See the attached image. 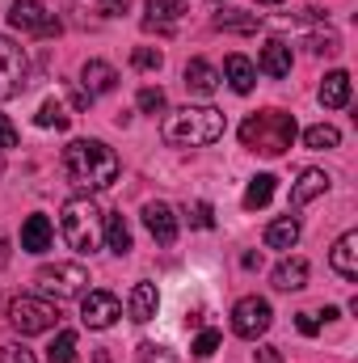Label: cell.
Wrapping results in <instances>:
<instances>
[{
    "instance_id": "cell-43",
    "label": "cell",
    "mask_w": 358,
    "mask_h": 363,
    "mask_svg": "<svg viewBox=\"0 0 358 363\" xmlns=\"http://www.w3.org/2000/svg\"><path fill=\"white\" fill-rule=\"evenodd\" d=\"M219 4H224V0H219Z\"/></svg>"
},
{
    "instance_id": "cell-35",
    "label": "cell",
    "mask_w": 358,
    "mask_h": 363,
    "mask_svg": "<svg viewBox=\"0 0 358 363\" xmlns=\"http://www.w3.org/2000/svg\"><path fill=\"white\" fill-rule=\"evenodd\" d=\"M0 363H38V359H34V351H25L21 342H4V347H0Z\"/></svg>"
},
{
    "instance_id": "cell-42",
    "label": "cell",
    "mask_w": 358,
    "mask_h": 363,
    "mask_svg": "<svg viewBox=\"0 0 358 363\" xmlns=\"http://www.w3.org/2000/svg\"><path fill=\"white\" fill-rule=\"evenodd\" d=\"M258 4H282V0H258Z\"/></svg>"
},
{
    "instance_id": "cell-30",
    "label": "cell",
    "mask_w": 358,
    "mask_h": 363,
    "mask_svg": "<svg viewBox=\"0 0 358 363\" xmlns=\"http://www.w3.org/2000/svg\"><path fill=\"white\" fill-rule=\"evenodd\" d=\"M165 106H169V97H165L161 85H144L139 89V110L144 114H165Z\"/></svg>"
},
{
    "instance_id": "cell-16",
    "label": "cell",
    "mask_w": 358,
    "mask_h": 363,
    "mask_svg": "<svg viewBox=\"0 0 358 363\" xmlns=\"http://www.w3.org/2000/svg\"><path fill=\"white\" fill-rule=\"evenodd\" d=\"M258 68L274 77V81H282V77H291V47L287 43H278V38H270L266 47H262V60H258Z\"/></svg>"
},
{
    "instance_id": "cell-24",
    "label": "cell",
    "mask_w": 358,
    "mask_h": 363,
    "mask_svg": "<svg viewBox=\"0 0 358 363\" xmlns=\"http://www.w3.org/2000/svg\"><path fill=\"white\" fill-rule=\"evenodd\" d=\"M224 77H228V85L236 93H253V85H258V68L245 55H228L224 60Z\"/></svg>"
},
{
    "instance_id": "cell-25",
    "label": "cell",
    "mask_w": 358,
    "mask_h": 363,
    "mask_svg": "<svg viewBox=\"0 0 358 363\" xmlns=\"http://www.w3.org/2000/svg\"><path fill=\"white\" fill-rule=\"evenodd\" d=\"M299 241V220L295 216H278L266 224V245L270 250H295Z\"/></svg>"
},
{
    "instance_id": "cell-33",
    "label": "cell",
    "mask_w": 358,
    "mask_h": 363,
    "mask_svg": "<svg viewBox=\"0 0 358 363\" xmlns=\"http://www.w3.org/2000/svg\"><path fill=\"white\" fill-rule=\"evenodd\" d=\"M135 359H139V363H178V359H173V351H169V347H156V342H139Z\"/></svg>"
},
{
    "instance_id": "cell-22",
    "label": "cell",
    "mask_w": 358,
    "mask_h": 363,
    "mask_svg": "<svg viewBox=\"0 0 358 363\" xmlns=\"http://www.w3.org/2000/svg\"><path fill=\"white\" fill-rule=\"evenodd\" d=\"M321 106H325V110L350 106V72H329V77L321 81Z\"/></svg>"
},
{
    "instance_id": "cell-23",
    "label": "cell",
    "mask_w": 358,
    "mask_h": 363,
    "mask_svg": "<svg viewBox=\"0 0 358 363\" xmlns=\"http://www.w3.org/2000/svg\"><path fill=\"white\" fill-rule=\"evenodd\" d=\"M274 287H278V291H299V287H308V262H304V258H282V262L274 267Z\"/></svg>"
},
{
    "instance_id": "cell-12",
    "label": "cell",
    "mask_w": 358,
    "mask_h": 363,
    "mask_svg": "<svg viewBox=\"0 0 358 363\" xmlns=\"http://www.w3.org/2000/svg\"><path fill=\"white\" fill-rule=\"evenodd\" d=\"M51 241H55V224H51L47 216H30V220L21 224V250H25V254H47Z\"/></svg>"
},
{
    "instance_id": "cell-40",
    "label": "cell",
    "mask_w": 358,
    "mask_h": 363,
    "mask_svg": "<svg viewBox=\"0 0 358 363\" xmlns=\"http://www.w3.org/2000/svg\"><path fill=\"white\" fill-rule=\"evenodd\" d=\"M258 363H282V359H278L274 347H258Z\"/></svg>"
},
{
    "instance_id": "cell-5",
    "label": "cell",
    "mask_w": 358,
    "mask_h": 363,
    "mask_svg": "<svg viewBox=\"0 0 358 363\" xmlns=\"http://www.w3.org/2000/svg\"><path fill=\"white\" fill-rule=\"evenodd\" d=\"M8 325H13L21 338L47 334V330L59 325V304L47 300V296H25V291H21V296L8 300Z\"/></svg>"
},
{
    "instance_id": "cell-11",
    "label": "cell",
    "mask_w": 358,
    "mask_h": 363,
    "mask_svg": "<svg viewBox=\"0 0 358 363\" xmlns=\"http://www.w3.org/2000/svg\"><path fill=\"white\" fill-rule=\"evenodd\" d=\"M144 224H148V233H152L161 245H173V241H178V211H173L169 203H148V207H144Z\"/></svg>"
},
{
    "instance_id": "cell-28",
    "label": "cell",
    "mask_w": 358,
    "mask_h": 363,
    "mask_svg": "<svg viewBox=\"0 0 358 363\" xmlns=\"http://www.w3.org/2000/svg\"><path fill=\"white\" fill-rule=\"evenodd\" d=\"M304 144L325 152V148H337V144H342V131H337L333 123H316V127H308V131H304Z\"/></svg>"
},
{
    "instance_id": "cell-36",
    "label": "cell",
    "mask_w": 358,
    "mask_h": 363,
    "mask_svg": "<svg viewBox=\"0 0 358 363\" xmlns=\"http://www.w3.org/2000/svg\"><path fill=\"white\" fill-rule=\"evenodd\" d=\"M190 224H194V228H215V211H211V203H194V207H190Z\"/></svg>"
},
{
    "instance_id": "cell-20",
    "label": "cell",
    "mask_w": 358,
    "mask_h": 363,
    "mask_svg": "<svg viewBox=\"0 0 358 363\" xmlns=\"http://www.w3.org/2000/svg\"><path fill=\"white\" fill-rule=\"evenodd\" d=\"M181 13H185V0H148L144 26H148V30H173Z\"/></svg>"
},
{
    "instance_id": "cell-8",
    "label": "cell",
    "mask_w": 358,
    "mask_h": 363,
    "mask_svg": "<svg viewBox=\"0 0 358 363\" xmlns=\"http://www.w3.org/2000/svg\"><path fill=\"white\" fill-rule=\"evenodd\" d=\"M270 321H274V313H270V300H262V296H245V300L232 308V330H236L241 338H249V342H258V338L266 334Z\"/></svg>"
},
{
    "instance_id": "cell-4",
    "label": "cell",
    "mask_w": 358,
    "mask_h": 363,
    "mask_svg": "<svg viewBox=\"0 0 358 363\" xmlns=\"http://www.w3.org/2000/svg\"><path fill=\"white\" fill-rule=\"evenodd\" d=\"M101 224H105V216L97 211L93 199H68L59 211V233H64L68 250H76V254H93L101 245Z\"/></svg>"
},
{
    "instance_id": "cell-26",
    "label": "cell",
    "mask_w": 358,
    "mask_h": 363,
    "mask_svg": "<svg viewBox=\"0 0 358 363\" xmlns=\"http://www.w3.org/2000/svg\"><path fill=\"white\" fill-rule=\"evenodd\" d=\"M274 186H278V178L274 174H258V178L249 182V190H245V211H258V207H266L270 199H274Z\"/></svg>"
},
{
    "instance_id": "cell-21",
    "label": "cell",
    "mask_w": 358,
    "mask_h": 363,
    "mask_svg": "<svg viewBox=\"0 0 358 363\" xmlns=\"http://www.w3.org/2000/svg\"><path fill=\"white\" fill-rule=\"evenodd\" d=\"M215 30H228V34H258V30H262V17H258V13H245V9H219V13H215Z\"/></svg>"
},
{
    "instance_id": "cell-17",
    "label": "cell",
    "mask_w": 358,
    "mask_h": 363,
    "mask_svg": "<svg viewBox=\"0 0 358 363\" xmlns=\"http://www.w3.org/2000/svg\"><path fill=\"white\" fill-rule=\"evenodd\" d=\"M101 241H105V250L110 254H131V224L122 220V211H114V216H105V224H101Z\"/></svg>"
},
{
    "instance_id": "cell-3",
    "label": "cell",
    "mask_w": 358,
    "mask_h": 363,
    "mask_svg": "<svg viewBox=\"0 0 358 363\" xmlns=\"http://www.w3.org/2000/svg\"><path fill=\"white\" fill-rule=\"evenodd\" d=\"M241 144L262 157H282L295 144V114L287 110H258L241 123Z\"/></svg>"
},
{
    "instance_id": "cell-10",
    "label": "cell",
    "mask_w": 358,
    "mask_h": 363,
    "mask_svg": "<svg viewBox=\"0 0 358 363\" xmlns=\"http://www.w3.org/2000/svg\"><path fill=\"white\" fill-rule=\"evenodd\" d=\"M122 317V304H118V296L114 291H85L81 296V321L89 325V330H110L114 321Z\"/></svg>"
},
{
    "instance_id": "cell-34",
    "label": "cell",
    "mask_w": 358,
    "mask_h": 363,
    "mask_svg": "<svg viewBox=\"0 0 358 363\" xmlns=\"http://www.w3.org/2000/svg\"><path fill=\"white\" fill-rule=\"evenodd\" d=\"M308 47H312L316 55H337V51H342V38H337L333 30H325V34H312Z\"/></svg>"
},
{
    "instance_id": "cell-13",
    "label": "cell",
    "mask_w": 358,
    "mask_h": 363,
    "mask_svg": "<svg viewBox=\"0 0 358 363\" xmlns=\"http://www.w3.org/2000/svg\"><path fill=\"white\" fill-rule=\"evenodd\" d=\"M156 308H161V296H156V283H135L131 287V296H127V313H131V321H152L156 317Z\"/></svg>"
},
{
    "instance_id": "cell-37",
    "label": "cell",
    "mask_w": 358,
    "mask_h": 363,
    "mask_svg": "<svg viewBox=\"0 0 358 363\" xmlns=\"http://www.w3.org/2000/svg\"><path fill=\"white\" fill-rule=\"evenodd\" d=\"M295 325H299V334H304V338H316V334H321V313H299V321H295Z\"/></svg>"
},
{
    "instance_id": "cell-38",
    "label": "cell",
    "mask_w": 358,
    "mask_h": 363,
    "mask_svg": "<svg viewBox=\"0 0 358 363\" xmlns=\"http://www.w3.org/2000/svg\"><path fill=\"white\" fill-rule=\"evenodd\" d=\"M17 144H21V135H17V127H13V123H8V118L0 114V148H17Z\"/></svg>"
},
{
    "instance_id": "cell-14",
    "label": "cell",
    "mask_w": 358,
    "mask_h": 363,
    "mask_svg": "<svg viewBox=\"0 0 358 363\" xmlns=\"http://www.w3.org/2000/svg\"><path fill=\"white\" fill-rule=\"evenodd\" d=\"M329 267L342 274V279H358V233H342L333 254H329Z\"/></svg>"
},
{
    "instance_id": "cell-1",
    "label": "cell",
    "mask_w": 358,
    "mask_h": 363,
    "mask_svg": "<svg viewBox=\"0 0 358 363\" xmlns=\"http://www.w3.org/2000/svg\"><path fill=\"white\" fill-rule=\"evenodd\" d=\"M118 157H114V148L110 144H101V140H72L68 148H64V174L68 182L76 186V190H105V186H114L118 182Z\"/></svg>"
},
{
    "instance_id": "cell-39",
    "label": "cell",
    "mask_w": 358,
    "mask_h": 363,
    "mask_svg": "<svg viewBox=\"0 0 358 363\" xmlns=\"http://www.w3.org/2000/svg\"><path fill=\"white\" fill-rule=\"evenodd\" d=\"M122 9H127V0H97V13L101 17H118Z\"/></svg>"
},
{
    "instance_id": "cell-31",
    "label": "cell",
    "mask_w": 358,
    "mask_h": 363,
    "mask_svg": "<svg viewBox=\"0 0 358 363\" xmlns=\"http://www.w3.org/2000/svg\"><path fill=\"white\" fill-rule=\"evenodd\" d=\"M131 68L135 72H156L161 68V51L156 47H135L131 51Z\"/></svg>"
},
{
    "instance_id": "cell-41",
    "label": "cell",
    "mask_w": 358,
    "mask_h": 363,
    "mask_svg": "<svg viewBox=\"0 0 358 363\" xmlns=\"http://www.w3.org/2000/svg\"><path fill=\"white\" fill-rule=\"evenodd\" d=\"M8 267V241H4V233H0V271Z\"/></svg>"
},
{
    "instance_id": "cell-27",
    "label": "cell",
    "mask_w": 358,
    "mask_h": 363,
    "mask_svg": "<svg viewBox=\"0 0 358 363\" xmlns=\"http://www.w3.org/2000/svg\"><path fill=\"white\" fill-rule=\"evenodd\" d=\"M34 123L38 127H55V131H68V123H72V114L55 101V97H47L42 106H38V114H34Z\"/></svg>"
},
{
    "instance_id": "cell-6",
    "label": "cell",
    "mask_w": 358,
    "mask_h": 363,
    "mask_svg": "<svg viewBox=\"0 0 358 363\" xmlns=\"http://www.w3.org/2000/svg\"><path fill=\"white\" fill-rule=\"evenodd\" d=\"M34 283H38V291L47 296V300H72V296H85V287H89V271L81 267V262H55V267H42V271L34 274Z\"/></svg>"
},
{
    "instance_id": "cell-15",
    "label": "cell",
    "mask_w": 358,
    "mask_h": 363,
    "mask_svg": "<svg viewBox=\"0 0 358 363\" xmlns=\"http://www.w3.org/2000/svg\"><path fill=\"white\" fill-rule=\"evenodd\" d=\"M325 190H329V174H325V169H304L299 182L291 186V207H304V203L321 199Z\"/></svg>"
},
{
    "instance_id": "cell-32",
    "label": "cell",
    "mask_w": 358,
    "mask_h": 363,
    "mask_svg": "<svg viewBox=\"0 0 358 363\" xmlns=\"http://www.w3.org/2000/svg\"><path fill=\"white\" fill-rule=\"evenodd\" d=\"M219 342H224V338H219L215 330H202V334L194 338V347H190V351H194V359H211V355L219 351Z\"/></svg>"
},
{
    "instance_id": "cell-9",
    "label": "cell",
    "mask_w": 358,
    "mask_h": 363,
    "mask_svg": "<svg viewBox=\"0 0 358 363\" xmlns=\"http://www.w3.org/2000/svg\"><path fill=\"white\" fill-rule=\"evenodd\" d=\"M25 51L13 43V38H4L0 34V97H17V93L25 89Z\"/></svg>"
},
{
    "instance_id": "cell-29",
    "label": "cell",
    "mask_w": 358,
    "mask_h": 363,
    "mask_svg": "<svg viewBox=\"0 0 358 363\" xmlns=\"http://www.w3.org/2000/svg\"><path fill=\"white\" fill-rule=\"evenodd\" d=\"M47 359L51 363H72L76 359V334H72V330H59L55 342L47 347Z\"/></svg>"
},
{
    "instance_id": "cell-7",
    "label": "cell",
    "mask_w": 358,
    "mask_h": 363,
    "mask_svg": "<svg viewBox=\"0 0 358 363\" xmlns=\"http://www.w3.org/2000/svg\"><path fill=\"white\" fill-rule=\"evenodd\" d=\"M8 26L21 30V34H38V38L59 34V17H51V13L42 9V0H13V9H8Z\"/></svg>"
},
{
    "instance_id": "cell-2",
    "label": "cell",
    "mask_w": 358,
    "mask_h": 363,
    "mask_svg": "<svg viewBox=\"0 0 358 363\" xmlns=\"http://www.w3.org/2000/svg\"><path fill=\"white\" fill-rule=\"evenodd\" d=\"M161 135L173 148H207L224 140V114L215 106H181L161 123Z\"/></svg>"
},
{
    "instance_id": "cell-19",
    "label": "cell",
    "mask_w": 358,
    "mask_h": 363,
    "mask_svg": "<svg viewBox=\"0 0 358 363\" xmlns=\"http://www.w3.org/2000/svg\"><path fill=\"white\" fill-rule=\"evenodd\" d=\"M81 81H85V93L97 97V93H110L114 85H118V72H114L105 60H89V64L81 68Z\"/></svg>"
},
{
    "instance_id": "cell-18",
    "label": "cell",
    "mask_w": 358,
    "mask_h": 363,
    "mask_svg": "<svg viewBox=\"0 0 358 363\" xmlns=\"http://www.w3.org/2000/svg\"><path fill=\"white\" fill-rule=\"evenodd\" d=\"M185 89L198 93V97H211V93L219 89V72L207 60H190L185 64Z\"/></svg>"
}]
</instances>
